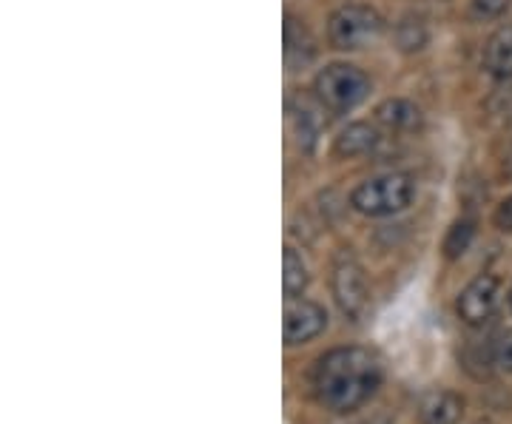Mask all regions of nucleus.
Segmentation results:
<instances>
[{
    "instance_id": "f257e3e1",
    "label": "nucleus",
    "mask_w": 512,
    "mask_h": 424,
    "mask_svg": "<svg viewBox=\"0 0 512 424\" xmlns=\"http://www.w3.org/2000/svg\"><path fill=\"white\" fill-rule=\"evenodd\" d=\"M382 385V365L365 348H336L325 353L313 373L316 399L333 413H353Z\"/></svg>"
},
{
    "instance_id": "f03ea898",
    "label": "nucleus",
    "mask_w": 512,
    "mask_h": 424,
    "mask_svg": "<svg viewBox=\"0 0 512 424\" xmlns=\"http://www.w3.org/2000/svg\"><path fill=\"white\" fill-rule=\"evenodd\" d=\"M416 197V180L402 171H390L359 183L350 194V205L365 217H393Z\"/></svg>"
},
{
    "instance_id": "7ed1b4c3",
    "label": "nucleus",
    "mask_w": 512,
    "mask_h": 424,
    "mask_svg": "<svg viewBox=\"0 0 512 424\" xmlns=\"http://www.w3.org/2000/svg\"><path fill=\"white\" fill-rule=\"evenodd\" d=\"M313 92L322 106L330 111H350L365 103L370 94V77L359 66L350 63H330L313 80Z\"/></svg>"
},
{
    "instance_id": "20e7f679",
    "label": "nucleus",
    "mask_w": 512,
    "mask_h": 424,
    "mask_svg": "<svg viewBox=\"0 0 512 424\" xmlns=\"http://www.w3.org/2000/svg\"><path fill=\"white\" fill-rule=\"evenodd\" d=\"M384 32V18L365 3H345L328 20V37L336 49H362L379 40Z\"/></svg>"
},
{
    "instance_id": "39448f33",
    "label": "nucleus",
    "mask_w": 512,
    "mask_h": 424,
    "mask_svg": "<svg viewBox=\"0 0 512 424\" xmlns=\"http://www.w3.org/2000/svg\"><path fill=\"white\" fill-rule=\"evenodd\" d=\"M498 299H501V279L495 274H481L476 277L458 296V316L467 322V325H484L498 308Z\"/></svg>"
},
{
    "instance_id": "423d86ee",
    "label": "nucleus",
    "mask_w": 512,
    "mask_h": 424,
    "mask_svg": "<svg viewBox=\"0 0 512 424\" xmlns=\"http://www.w3.org/2000/svg\"><path fill=\"white\" fill-rule=\"evenodd\" d=\"M333 296L336 305L348 319H359L370 305V291H367L365 271L356 262H342L333 271Z\"/></svg>"
},
{
    "instance_id": "0eeeda50",
    "label": "nucleus",
    "mask_w": 512,
    "mask_h": 424,
    "mask_svg": "<svg viewBox=\"0 0 512 424\" xmlns=\"http://www.w3.org/2000/svg\"><path fill=\"white\" fill-rule=\"evenodd\" d=\"M328 325V314L322 305L308 302V299H288V308H285V345H305L316 339L319 333L325 331Z\"/></svg>"
},
{
    "instance_id": "6e6552de",
    "label": "nucleus",
    "mask_w": 512,
    "mask_h": 424,
    "mask_svg": "<svg viewBox=\"0 0 512 424\" xmlns=\"http://www.w3.org/2000/svg\"><path fill=\"white\" fill-rule=\"evenodd\" d=\"M464 416V399L453 390H427L419 399L421 424H458Z\"/></svg>"
},
{
    "instance_id": "1a4fd4ad",
    "label": "nucleus",
    "mask_w": 512,
    "mask_h": 424,
    "mask_svg": "<svg viewBox=\"0 0 512 424\" xmlns=\"http://www.w3.org/2000/svg\"><path fill=\"white\" fill-rule=\"evenodd\" d=\"M379 146V131L370 123H350L348 129H342V134L333 143V154L342 160H353V157H365L373 148Z\"/></svg>"
},
{
    "instance_id": "9d476101",
    "label": "nucleus",
    "mask_w": 512,
    "mask_h": 424,
    "mask_svg": "<svg viewBox=\"0 0 512 424\" xmlns=\"http://www.w3.org/2000/svg\"><path fill=\"white\" fill-rule=\"evenodd\" d=\"M484 69L498 80L512 77V26H501L484 46Z\"/></svg>"
},
{
    "instance_id": "9b49d317",
    "label": "nucleus",
    "mask_w": 512,
    "mask_h": 424,
    "mask_svg": "<svg viewBox=\"0 0 512 424\" xmlns=\"http://www.w3.org/2000/svg\"><path fill=\"white\" fill-rule=\"evenodd\" d=\"M376 120L390 131H413L421 126V109L413 100L390 97L376 109Z\"/></svg>"
},
{
    "instance_id": "f8f14e48",
    "label": "nucleus",
    "mask_w": 512,
    "mask_h": 424,
    "mask_svg": "<svg viewBox=\"0 0 512 424\" xmlns=\"http://www.w3.org/2000/svg\"><path fill=\"white\" fill-rule=\"evenodd\" d=\"M305 285H308V265L288 245L285 254H282V288H285V296L293 299V296L305 291Z\"/></svg>"
},
{
    "instance_id": "ddd939ff",
    "label": "nucleus",
    "mask_w": 512,
    "mask_h": 424,
    "mask_svg": "<svg viewBox=\"0 0 512 424\" xmlns=\"http://www.w3.org/2000/svg\"><path fill=\"white\" fill-rule=\"evenodd\" d=\"M476 240V220L473 217H461L450 225L447 237H444V257L458 259L470 251V245Z\"/></svg>"
},
{
    "instance_id": "4468645a",
    "label": "nucleus",
    "mask_w": 512,
    "mask_h": 424,
    "mask_svg": "<svg viewBox=\"0 0 512 424\" xmlns=\"http://www.w3.org/2000/svg\"><path fill=\"white\" fill-rule=\"evenodd\" d=\"M396 46L402 52H421L427 46V26L419 18H404L396 26Z\"/></svg>"
},
{
    "instance_id": "2eb2a0df",
    "label": "nucleus",
    "mask_w": 512,
    "mask_h": 424,
    "mask_svg": "<svg viewBox=\"0 0 512 424\" xmlns=\"http://www.w3.org/2000/svg\"><path fill=\"white\" fill-rule=\"evenodd\" d=\"M490 362H493L498 370L512 373V328L495 336L493 348H490Z\"/></svg>"
},
{
    "instance_id": "dca6fc26",
    "label": "nucleus",
    "mask_w": 512,
    "mask_h": 424,
    "mask_svg": "<svg viewBox=\"0 0 512 424\" xmlns=\"http://www.w3.org/2000/svg\"><path fill=\"white\" fill-rule=\"evenodd\" d=\"M512 6V0H473V15L481 20L501 18Z\"/></svg>"
},
{
    "instance_id": "f3484780",
    "label": "nucleus",
    "mask_w": 512,
    "mask_h": 424,
    "mask_svg": "<svg viewBox=\"0 0 512 424\" xmlns=\"http://www.w3.org/2000/svg\"><path fill=\"white\" fill-rule=\"evenodd\" d=\"M293 126H296V134H299V143H302V140L313 143L316 134H319V129L313 126L311 111H293Z\"/></svg>"
},
{
    "instance_id": "a211bd4d",
    "label": "nucleus",
    "mask_w": 512,
    "mask_h": 424,
    "mask_svg": "<svg viewBox=\"0 0 512 424\" xmlns=\"http://www.w3.org/2000/svg\"><path fill=\"white\" fill-rule=\"evenodd\" d=\"M493 222L498 231L512 234V197H507V200H501V203H498V208H495V214H493Z\"/></svg>"
},
{
    "instance_id": "6ab92c4d",
    "label": "nucleus",
    "mask_w": 512,
    "mask_h": 424,
    "mask_svg": "<svg viewBox=\"0 0 512 424\" xmlns=\"http://www.w3.org/2000/svg\"><path fill=\"white\" fill-rule=\"evenodd\" d=\"M510 311H512V291H510Z\"/></svg>"
},
{
    "instance_id": "aec40b11",
    "label": "nucleus",
    "mask_w": 512,
    "mask_h": 424,
    "mask_svg": "<svg viewBox=\"0 0 512 424\" xmlns=\"http://www.w3.org/2000/svg\"><path fill=\"white\" fill-rule=\"evenodd\" d=\"M510 168H512V160H510Z\"/></svg>"
}]
</instances>
